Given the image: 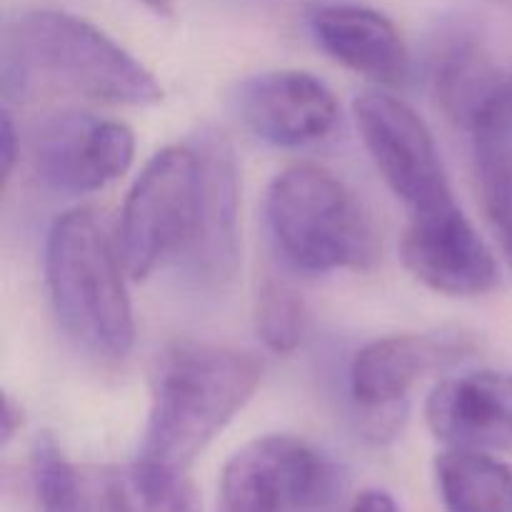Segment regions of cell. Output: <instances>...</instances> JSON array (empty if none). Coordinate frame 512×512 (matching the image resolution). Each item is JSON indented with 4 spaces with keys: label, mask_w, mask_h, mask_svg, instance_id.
Wrapping results in <instances>:
<instances>
[{
    "label": "cell",
    "mask_w": 512,
    "mask_h": 512,
    "mask_svg": "<svg viewBox=\"0 0 512 512\" xmlns=\"http://www.w3.org/2000/svg\"><path fill=\"white\" fill-rule=\"evenodd\" d=\"M238 115L245 128L278 148L325 138L340 118L333 90L305 70H270L240 85Z\"/></svg>",
    "instance_id": "12"
},
{
    "label": "cell",
    "mask_w": 512,
    "mask_h": 512,
    "mask_svg": "<svg viewBox=\"0 0 512 512\" xmlns=\"http://www.w3.org/2000/svg\"><path fill=\"white\" fill-rule=\"evenodd\" d=\"M5 100L23 98L35 83L108 105L145 108L163 100L155 75L110 35L78 15L30 8L3 25Z\"/></svg>",
    "instance_id": "1"
},
{
    "label": "cell",
    "mask_w": 512,
    "mask_h": 512,
    "mask_svg": "<svg viewBox=\"0 0 512 512\" xmlns=\"http://www.w3.org/2000/svg\"><path fill=\"white\" fill-rule=\"evenodd\" d=\"M120 250L90 208L60 215L45 245V283L60 328L100 360H123L135 343V318Z\"/></svg>",
    "instance_id": "3"
},
{
    "label": "cell",
    "mask_w": 512,
    "mask_h": 512,
    "mask_svg": "<svg viewBox=\"0 0 512 512\" xmlns=\"http://www.w3.org/2000/svg\"><path fill=\"white\" fill-rule=\"evenodd\" d=\"M480 183L512 185V78H505L470 125Z\"/></svg>",
    "instance_id": "18"
},
{
    "label": "cell",
    "mask_w": 512,
    "mask_h": 512,
    "mask_svg": "<svg viewBox=\"0 0 512 512\" xmlns=\"http://www.w3.org/2000/svg\"><path fill=\"white\" fill-rule=\"evenodd\" d=\"M353 115L375 168L410 215L455 203L438 143L413 105L370 90L355 98Z\"/></svg>",
    "instance_id": "6"
},
{
    "label": "cell",
    "mask_w": 512,
    "mask_h": 512,
    "mask_svg": "<svg viewBox=\"0 0 512 512\" xmlns=\"http://www.w3.org/2000/svg\"><path fill=\"white\" fill-rule=\"evenodd\" d=\"M333 493V468L305 440L265 435L225 463L218 512H298Z\"/></svg>",
    "instance_id": "8"
},
{
    "label": "cell",
    "mask_w": 512,
    "mask_h": 512,
    "mask_svg": "<svg viewBox=\"0 0 512 512\" xmlns=\"http://www.w3.org/2000/svg\"><path fill=\"white\" fill-rule=\"evenodd\" d=\"M20 428H23V410H20V405L15 403L10 395H5L3 398V428H0V443H3V448H8L10 440L18 435Z\"/></svg>",
    "instance_id": "24"
},
{
    "label": "cell",
    "mask_w": 512,
    "mask_h": 512,
    "mask_svg": "<svg viewBox=\"0 0 512 512\" xmlns=\"http://www.w3.org/2000/svg\"><path fill=\"white\" fill-rule=\"evenodd\" d=\"M135 158V135L120 120L90 113H55L33 138V163L50 190L85 195L103 190L128 173Z\"/></svg>",
    "instance_id": "9"
},
{
    "label": "cell",
    "mask_w": 512,
    "mask_h": 512,
    "mask_svg": "<svg viewBox=\"0 0 512 512\" xmlns=\"http://www.w3.org/2000/svg\"><path fill=\"white\" fill-rule=\"evenodd\" d=\"M203 198V163L195 143L168 145L135 178L118 225V250L133 280L178 265L193 243Z\"/></svg>",
    "instance_id": "5"
},
{
    "label": "cell",
    "mask_w": 512,
    "mask_h": 512,
    "mask_svg": "<svg viewBox=\"0 0 512 512\" xmlns=\"http://www.w3.org/2000/svg\"><path fill=\"white\" fill-rule=\"evenodd\" d=\"M350 512H400V508L385 490H365L355 498Z\"/></svg>",
    "instance_id": "23"
},
{
    "label": "cell",
    "mask_w": 512,
    "mask_h": 512,
    "mask_svg": "<svg viewBox=\"0 0 512 512\" xmlns=\"http://www.w3.org/2000/svg\"><path fill=\"white\" fill-rule=\"evenodd\" d=\"M483 203L488 210L490 225L498 235L503 253L512 268V185L510 183H480Z\"/></svg>",
    "instance_id": "21"
},
{
    "label": "cell",
    "mask_w": 512,
    "mask_h": 512,
    "mask_svg": "<svg viewBox=\"0 0 512 512\" xmlns=\"http://www.w3.org/2000/svg\"><path fill=\"white\" fill-rule=\"evenodd\" d=\"M400 258L415 280L450 298H478L500 283L493 250L458 203L410 215Z\"/></svg>",
    "instance_id": "10"
},
{
    "label": "cell",
    "mask_w": 512,
    "mask_h": 512,
    "mask_svg": "<svg viewBox=\"0 0 512 512\" xmlns=\"http://www.w3.org/2000/svg\"><path fill=\"white\" fill-rule=\"evenodd\" d=\"M305 328H308V313H305L303 295L285 280L268 275L255 295L258 338L273 353L288 355L300 348Z\"/></svg>",
    "instance_id": "19"
},
{
    "label": "cell",
    "mask_w": 512,
    "mask_h": 512,
    "mask_svg": "<svg viewBox=\"0 0 512 512\" xmlns=\"http://www.w3.org/2000/svg\"><path fill=\"white\" fill-rule=\"evenodd\" d=\"M425 420L448 448L512 450V375L480 370L443 380L430 393Z\"/></svg>",
    "instance_id": "13"
},
{
    "label": "cell",
    "mask_w": 512,
    "mask_h": 512,
    "mask_svg": "<svg viewBox=\"0 0 512 512\" xmlns=\"http://www.w3.org/2000/svg\"><path fill=\"white\" fill-rule=\"evenodd\" d=\"M433 80L440 108L468 130L505 78L475 40L455 38L435 55Z\"/></svg>",
    "instance_id": "17"
},
{
    "label": "cell",
    "mask_w": 512,
    "mask_h": 512,
    "mask_svg": "<svg viewBox=\"0 0 512 512\" xmlns=\"http://www.w3.org/2000/svg\"><path fill=\"white\" fill-rule=\"evenodd\" d=\"M203 163L198 228L178 263L185 278L203 290H225L240 265V175L230 140L203 130L195 140Z\"/></svg>",
    "instance_id": "11"
},
{
    "label": "cell",
    "mask_w": 512,
    "mask_h": 512,
    "mask_svg": "<svg viewBox=\"0 0 512 512\" xmlns=\"http://www.w3.org/2000/svg\"><path fill=\"white\" fill-rule=\"evenodd\" d=\"M30 473L38 512H90L78 473L50 433L35 438Z\"/></svg>",
    "instance_id": "20"
},
{
    "label": "cell",
    "mask_w": 512,
    "mask_h": 512,
    "mask_svg": "<svg viewBox=\"0 0 512 512\" xmlns=\"http://www.w3.org/2000/svg\"><path fill=\"white\" fill-rule=\"evenodd\" d=\"M103 503L105 512H203V498L188 470L145 458L108 470Z\"/></svg>",
    "instance_id": "15"
},
{
    "label": "cell",
    "mask_w": 512,
    "mask_h": 512,
    "mask_svg": "<svg viewBox=\"0 0 512 512\" xmlns=\"http://www.w3.org/2000/svg\"><path fill=\"white\" fill-rule=\"evenodd\" d=\"M320 48L363 78L398 85L408 78L410 55L393 20L358 3H328L310 13Z\"/></svg>",
    "instance_id": "14"
},
{
    "label": "cell",
    "mask_w": 512,
    "mask_h": 512,
    "mask_svg": "<svg viewBox=\"0 0 512 512\" xmlns=\"http://www.w3.org/2000/svg\"><path fill=\"white\" fill-rule=\"evenodd\" d=\"M473 353L463 333H405L373 340L350 363V393L363 408V433L388 443L403 425L400 403L430 373L453 368Z\"/></svg>",
    "instance_id": "7"
},
{
    "label": "cell",
    "mask_w": 512,
    "mask_h": 512,
    "mask_svg": "<svg viewBox=\"0 0 512 512\" xmlns=\"http://www.w3.org/2000/svg\"><path fill=\"white\" fill-rule=\"evenodd\" d=\"M263 363L243 350L178 343L160 358L138 458L190 470L198 455L253 400Z\"/></svg>",
    "instance_id": "2"
},
{
    "label": "cell",
    "mask_w": 512,
    "mask_h": 512,
    "mask_svg": "<svg viewBox=\"0 0 512 512\" xmlns=\"http://www.w3.org/2000/svg\"><path fill=\"white\" fill-rule=\"evenodd\" d=\"M18 158H20L18 128H15L13 123V115H10L8 108H5L3 123H0V175H3V188H8Z\"/></svg>",
    "instance_id": "22"
},
{
    "label": "cell",
    "mask_w": 512,
    "mask_h": 512,
    "mask_svg": "<svg viewBox=\"0 0 512 512\" xmlns=\"http://www.w3.org/2000/svg\"><path fill=\"white\" fill-rule=\"evenodd\" d=\"M265 218L285 263L303 273L368 270L380 255L373 218L330 170L295 163L275 175Z\"/></svg>",
    "instance_id": "4"
},
{
    "label": "cell",
    "mask_w": 512,
    "mask_h": 512,
    "mask_svg": "<svg viewBox=\"0 0 512 512\" xmlns=\"http://www.w3.org/2000/svg\"><path fill=\"white\" fill-rule=\"evenodd\" d=\"M505 3H510V5H512V0H505Z\"/></svg>",
    "instance_id": "26"
},
{
    "label": "cell",
    "mask_w": 512,
    "mask_h": 512,
    "mask_svg": "<svg viewBox=\"0 0 512 512\" xmlns=\"http://www.w3.org/2000/svg\"><path fill=\"white\" fill-rule=\"evenodd\" d=\"M148 10H153L158 18H173L175 15V0H140Z\"/></svg>",
    "instance_id": "25"
},
{
    "label": "cell",
    "mask_w": 512,
    "mask_h": 512,
    "mask_svg": "<svg viewBox=\"0 0 512 512\" xmlns=\"http://www.w3.org/2000/svg\"><path fill=\"white\" fill-rule=\"evenodd\" d=\"M435 478L448 512H512V468L485 450L448 448Z\"/></svg>",
    "instance_id": "16"
}]
</instances>
